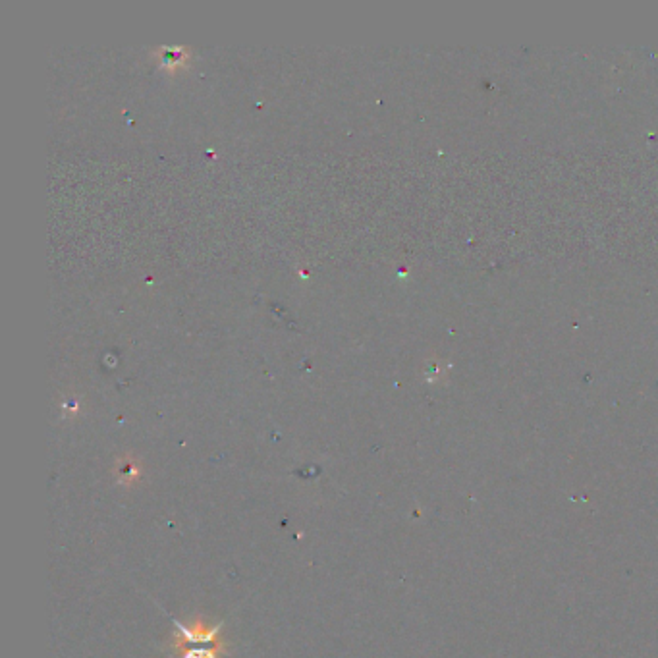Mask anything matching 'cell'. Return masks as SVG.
I'll return each mask as SVG.
<instances>
[{
	"label": "cell",
	"mask_w": 658,
	"mask_h": 658,
	"mask_svg": "<svg viewBox=\"0 0 658 658\" xmlns=\"http://www.w3.org/2000/svg\"><path fill=\"white\" fill-rule=\"evenodd\" d=\"M180 630V637L176 639V645H186V643H213L219 635V626L217 628H209L205 626L203 620H195V624L190 626H182L178 624Z\"/></svg>",
	"instance_id": "6da1fadb"
},
{
	"label": "cell",
	"mask_w": 658,
	"mask_h": 658,
	"mask_svg": "<svg viewBox=\"0 0 658 658\" xmlns=\"http://www.w3.org/2000/svg\"><path fill=\"white\" fill-rule=\"evenodd\" d=\"M114 473L118 475V481L122 485H132L134 481H138L139 475H141V466L132 458H122Z\"/></svg>",
	"instance_id": "7a4b0ae2"
},
{
	"label": "cell",
	"mask_w": 658,
	"mask_h": 658,
	"mask_svg": "<svg viewBox=\"0 0 658 658\" xmlns=\"http://www.w3.org/2000/svg\"><path fill=\"white\" fill-rule=\"evenodd\" d=\"M161 55H163V64L165 66H178V64H184L188 60L186 56V51L180 49V47H174V49H161Z\"/></svg>",
	"instance_id": "3957f363"
}]
</instances>
